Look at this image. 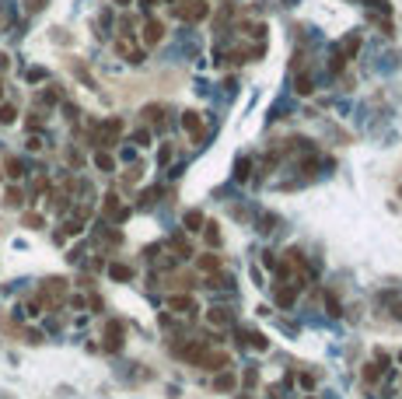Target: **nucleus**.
<instances>
[{
  "mask_svg": "<svg viewBox=\"0 0 402 399\" xmlns=\"http://www.w3.org/2000/svg\"><path fill=\"white\" fill-rule=\"evenodd\" d=\"M357 49H360V35H346L343 42L332 49V63H329V67H332V74H339V70L357 56Z\"/></svg>",
  "mask_w": 402,
  "mask_h": 399,
  "instance_id": "1",
  "label": "nucleus"
},
{
  "mask_svg": "<svg viewBox=\"0 0 402 399\" xmlns=\"http://www.w3.org/2000/svg\"><path fill=\"white\" fill-rule=\"evenodd\" d=\"M182 130L192 137V144H203L207 130H203V119H199V112H182Z\"/></svg>",
  "mask_w": 402,
  "mask_h": 399,
  "instance_id": "2",
  "label": "nucleus"
},
{
  "mask_svg": "<svg viewBox=\"0 0 402 399\" xmlns=\"http://www.w3.org/2000/svg\"><path fill=\"white\" fill-rule=\"evenodd\" d=\"M175 11H179L182 21H203L210 14V4H207V0H189L185 7H175Z\"/></svg>",
  "mask_w": 402,
  "mask_h": 399,
  "instance_id": "3",
  "label": "nucleus"
},
{
  "mask_svg": "<svg viewBox=\"0 0 402 399\" xmlns=\"http://www.w3.org/2000/svg\"><path fill=\"white\" fill-rule=\"evenodd\" d=\"M102 210H105V217H109V221H126V217H130V207L119 203V196H115V193H109V196H105Z\"/></svg>",
  "mask_w": 402,
  "mask_h": 399,
  "instance_id": "4",
  "label": "nucleus"
},
{
  "mask_svg": "<svg viewBox=\"0 0 402 399\" xmlns=\"http://www.w3.org/2000/svg\"><path fill=\"white\" fill-rule=\"evenodd\" d=\"M161 39H165V21L147 18V25H144V46H157Z\"/></svg>",
  "mask_w": 402,
  "mask_h": 399,
  "instance_id": "5",
  "label": "nucleus"
},
{
  "mask_svg": "<svg viewBox=\"0 0 402 399\" xmlns=\"http://www.w3.org/2000/svg\"><path fill=\"white\" fill-rule=\"evenodd\" d=\"M168 308H172L175 315H189V312H196V305H192V294H189V291L172 294V298H168Z\"/></svg>",
  "mask_w": 402,
  "mask_h": 399,
  "instance_id": "6",
  "label": "nucleus"
},
{
  "mask_svg": "<svg viewBox=\"0 0 402 399\" xmlns=\"http://www.w3.org/2000/svg\"><path fill=\"white\" fill-rule=\"evenodd\" d=\"M123 333H126L123 322H109L105 326V347L109 350H119V347H123Z\"/></svg>",
  "mask_w": 402,
  "mask_h": 399,
  "instance_id": "7",
  "label": "nucleus"
},
{
  "mask_svg": "<svg viewBox=\"0 0 402 399\" xmlns=\"http://www.w3.org/2000/svg\"><path fill=\"white\" fill-rule=\"evenodd\" d=\"M207 322H210V326L227 329V326L234 322V319H231V312H227V308H210V312H207Z\"/></svg>",
  "mask_w": 402,
  "mask_h": 399,
  "instance_id": "8",
  "label": "nucleus"
},
{
  "mask_svg": "<svg viewBox=\"0 0 402 399\" xmlns=\"http://www.w3.org/2000/svg\"><path fill=\"white\" fill-rule=\"evenodd\" d=\"M168 245H172V252H175L179 259H189V256H192V245H189V238H185V235H172V242H168Z\"/></svg>",
  "mask_w": 402,
  "mask_h": 399,
  "instance_id": "9",
  "label": "nucleus"
},
{
  "mask_svg": "<svg viewBox=\"0 0 402 399\" xmlns=\"http://www.w3.org/2000/svg\"><path fill=\"white\" fill-rule=\"evenodd\" d=\"M294 91H297V95H311V91H315V77H311L308 70H301V74L294 77Z\"/></svg>",
  "mask_w": 402,
  "mask_h": 399,
  "instance_id": "10",
  "label": "nucleus"
},
{
  "mask_svg": "<svg viewBox=\"0 0 402 399\" xmlns=\"http://www.w3.org/2000/svg\"><path fill=\"white\" fill-rule=\"evenodd\" d=\"M294 301H297V287H294V284L276 287V305H280V308H291Z\"/></svg>",
  "mask_w": 402,
  "mask_h": 399,
  "instance_id": "11",
  "label": "nucleus"
},
{
  "mask_svg": "<svg viewBox=\"0 0 402 399\" xmlns=\"http://www.w3.org/2000/svg\"><path fill=\"white\" fill-rule=\"evenodd\" d=\"M144 119H147L150 126L165 130V109H161V105H147V109H144Z\"/></svg>",
  "mask_w": 402,
  "mask_h": 399,
  "instance_id": "12",
  "label": "nucleus"
},
{
  "mask_svg": "<svg viewBox=\"0 0 402 399\" xmlns=\"http://www.w3.org/2000/svg\"><path fill=\"white\" fill-rule=\"evenodd\" d=\"M196 266L203 270V273H217V270H220V256H217V252H203Z\"/></svg>",
  "mask_w": 402,
  "mask_h": 399,
  "instance_id": "13",
  "label": "nucleus"
},
{
  "mask_svg": "<svg viewBox=\"0 0 402 399\" xmlns=\"http://www.w3.org/2000/svg\"><path fill=\"white\" fill-rule=\"evenodd\" d=\"M109 277H112V280H130V277H133V266H130V263H112V266H109Z\"/></svg>",
  "mask_w": 402,
  "mask_h": 399,
  "instance_id": "14",
  "label": "nucleus"
},
{
  "mask_svg": "<svg viewBox=\"0 0 402 399\" xmlns=\"http://www.w3.org/2000/svg\"><path fill=\"white\" fill-rule=\"evenodd\" d=\"M14 119H18V109H14L11 102H7V105H4V102H0V126H11V123H14Z\"/></svg>",
  "mask_w": 402,
  "mask_h": 399,
  "instance_id": "15",
  "label": "nucleus"
},
{
  "mask_svg": "<svg viewBox=\"0 0 402 399\" xmlns=\"http://www.w3.org/2000/svg\"><path fill=\"white\" fill-rule=\"evenodd\" d=\"M140 175H144V165H130V168L123 172V186H137Z\"/></svg>",
  "mask_w": 402,
  "mask_h": 399,
  "instance_id": "16",
  "label": "nucleus"
},
{
  "mask_svg": "<svg viewBox=\"0 0 402 399\" xmlns=\"http://www.w3.org/2000/svg\"><path fill=\"white\" fill-rule=\"evenodd\" d=\"M4 168H7V175H11V179H21V175H25L21 158H7V161H4Z\"/></svg>",
  "mask_w": 402,
  "mask_h": 399,
  "instance_id": "17",
  "label": "nucleus"
},
{
  "mask_svg": "<svg viewBox=\"0 0 402 399\" xmlns=\"http://www.w3.org/2000/svg\"><path fill=\"white\" fill-rule=\"evenodd\" d=\"M241 32L252 35V39H262L266 35V25H259V21H241Z\"/></svg>",
  "mask_w": 402,
  "mask_h": 399,
  "instance_id": "18",
  "label": "nucleus"
},
{
  "mask_svg": "<svg viewBox=\"0 0 402 399\" xmlns=\"http://www.w3.org/2000/svg\"><path fill=\"white\" fill-rule=\"evenodd\" d=\"M249 175H252V161H249V158H241V161L234 165V179H238V182H245Z\"/></svg>",
  "mask_w": 402,
  "mask_h": 399,
  "instance_id": "19",
  "label": "nucleus"
},
{
  "mask_svg": "<svg viewBox=\"0 0 402 399\" xmlns=\"http://www.w3.org/2000/svg\"><path fill=\"white\" fill-rule=\"evenodd\" d=\"M385 301H388L392 319H399V322H402V298H399V294H385Z\"/></svg>",
  "mask_w": 402,
  "mask_h": 399,
  "instance_id": "20",
  "label": "nucleus"
},
{
  "mask_svg": "<svg viewBox=\"0 0 402 399\" xmlns=\"http://www.w3.org/2000/svg\"><path fill=\"white\" fill-rule=\"evenodd\" d=\"M234 382H238V378H234L231 371H224L220 378H214V389H217V392H227V389H234Z\"/></svg>",
  "mask_w": 402,
  "mask_h": 399,
  "instance_id": "21",
  "label": "nucleus"
},
{
  "mask_svg": "<svg viewBox=\"0 0 402 399\" xmlns=\"http://www.w3.org/2000/svg\"><path fill=\"white\" fill-rule=\"evenodd\" d=\"M203 224H207V221H203V214H199V210H189V214H185V228H189V231H199Z\"/></svg>",
  "mask_w": 402,
  "mask_h": 399,
  "instance_id": "22",
  "label": "nucleus"
},
{
  "mask_svg": "<svg viewBox=\"0 0 402 399\" xmlns=\"http://www.w3.org/2000/svg\"><path fill=\"white\" fill-rule=\"evenodd\" d=\"M95 165H98L102 172H112V168H115V161H112V154H105V151H98V154H95Z\"/></svg>",
  "mask_w": 402,
  "mask_h": 399,
  "instance_id": "23",
  "label": "nucleus"
},
{
  "mask_svg": "<svg viewBox=\"0 0 402 399\" xmlns=\"http://www.w3.org/2000/svg\"><path fill=\"white\" fill-rule=\"evenodd\" d=\"M4 203H7V207H21V203H25V193H21V189H7Z\"/></svg>",
  "mask_w": 402,
  "mask_h": 399,
  "instance_id": "24",
  "label": "nucleus"
},
{
  "mask_svg": "<svg viewBox=\"0 0 402 399\" xmlns=\"http://www.w3.org/2000/svg\"><path fill=\"white\" fill-rule=\"evenodd\" d=\"M249 347H252V350H266V347H269V340H266L262 333H249Z\"/></svg>",
  "mask_w": 402,
  "mask_h": 399,
  "instance_id": "25",
  "label": "nucleus"
},
{
  "mask_svg": "<svg viewBox=\"0 0 402 399\" xmlns=\"http://www.w3.org/2000/svg\"><path fill=\"white\" fill-rule=\"evenodd\" d=\"M322 301H326L329 315H339V301H336V294H332V291H329V294H322Z\"/></svg>",
  "mask_w": 402,
  "mask_h": 399,
  "instance_id": "26",
  "label": "nucleus"
},
{
  "mask_svg": "<svg viewBox=\"0 0 402 399\" xmlns=\"http://www.w3.org/2000/svg\"><path fill=\"white\" fill-rule=\"evenodd\" d=\"M207 242H210V245H220V231H217V224H207Z\"/></svg>",
  "mask_w": 402,
  "mask_h": 399,
  "instance_id": "27",
  "label": "nucleus"
},
{
  "mask_svg": "<svg viewBox=\"0 0 402 399\" xmlns=\"http://www.w3.org/2000/svg\"><path fill=\"white\" fill-rule=\"evenodd\" d=\"M133 140H137L140 147H147V144H150V130H137V133H133Z\"/></svg>",
  "mask_w": 402,
  "mask_h": 399,
  "instance_id": "28",
  "label": "nucleus"
},
{
  "mask_svg": "<svg viewBox=\"0 0 402 399\" xmlns=\"http://www.w3.org/2000/svg\"><path fill=\"white\" fill-rule=\"evenodd\" d=\"M25 224L28 228H42V217H38V214H25Z\"/></svg>",
  "mask_w": 402,
  "mask_h": 399,
  "instance_id": "29",
  "label": "nucleus"
},
{
  "mask_svg": "<svg viewBox=\"0 0 402 399\" xmlns=\"http://www.w3.org/2000/svg\"><path fill=\"white\" fill-rule=\"evenodd\" d=\"M172 154H175V151H172L168 144H165V147H161V165H168V161H172Z\"/></svg>",
  "mask_w": 402,
  "mask_h": 399,
  "instance_id": "30",
  "label": "nucleus"
},
{
  "mask_svg": "<svg viewBox=\"0 0 402 399\" xmlns=\"http://www.w3.org/2000/svg\"><path fill=\"white\" fill-rule=\"evenodd\" d=\"M42 77H46V70H38V67L28 70V81H42Z\"/></svg>",
  "mask_w": 402,
  "mask_h": 399,
  "instance_id": "31",
  "label": "nucleus"
},
{
  "mask_svg": "<svg viewBox=\"0 0 402 399\" xmlns=\"http://www.w3.org/2000/svg\"><path fill=\"white\" fill-rule=\"evenodd\" d=\"M4 67H11V56H7V53H0V70H4Z\"/></svg>",
  "mask_w": 402,
  "mask_h": 399,
  "instance_id": "32",
  "label": "nucleus"
},
{
  "mask_svg": "<svg viewBox=\"0 0 402 399\" xmlns=\"http://www.w3.org/2000/svg\"><path fill=\"white\" fill-rule=\"evenodd\" d=\"M154 4H157V0H140V7H144V11H150Z\"/></svg>",
  "mask_w": 402,
  "mask_h": 399,
  "instance_id": "33",
  "label": "nucleus"
},
{
  "mask_svg": "<svg viewBox=\"0 0 402 399\" xmlns=\"http://www.w3.org/2000/svg\"><path fill=\"white\" fill-rule=\"evenodd\" d=\"M115 4H119V7H126V4H133V0H115Z\"/></svg>",
  "mask_w": 402,
  "mask_h": 399,
  "instance_id": "34",
  "label": "nucleus"
},
{
  "mask_svg": "<svg viewBox=\"0 0 402 399\" xmlns=\"http://www.w3.org/2000/svg\"><path fill=\"white\" fill-rule=\"evenodd\" d=\"M0 98H4V81H0Z\"/></svg>",
  "mask_w": 402,
  "mask_h": 399,
  "instance_id": "35",
  "label": "nucleus"
},
{
  "mask_svg": "<svg viewBox=\"0 0 402 399\" xmlns=\"http://www.w3.org/2000/svg\"><path fill=\"white\" fill-rule=\"evenodd\" d=\"M371 4H385V0H371Z\"/></svg>",
  "mask_w": 402,
  "mask_h": 399,
  "instance_id": "36",
  "label": "nucleus"
},
{
  "mask_svg": "<svg viewBox=\"0 0 402 399\" xmlns=\"http://www.w3.org/2000/svg\"><path fill=\"white\" fill-rule=\"evenodd\" d=\"M168 4H172V0H168Z\"/></svg>",
  "mask_w": 402,
  "mask_h": 399,
  "instance_id": "37",
  "label": "nucleus"
}]
</instances>
